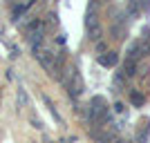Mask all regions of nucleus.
Segmentation results:
<instances>
[{
    "mask_svg": "<svg viewBox=\"0 0 150 143\" xmlns=\"http://www.w3.org/2000/svg\"><path fill=\"white\" fill-rule=\"evenodd\" d=\"M63 85L67 87V92H69V96H72V99H79V96L83 94V89H85L83 76L79 74V69L72 67V65L65 69V76H63Z\"/></svg>",
    "mask_w": 150,
    "mask_h": 143,
    "instance_id": "obj_1",
    "label": "nucleus"
},
{
    "mask_svg": "<svg viewBox=\"0 0 150 143\" xmlns=\"http://www.w3.org/2000/svg\"><path fill=\"white\" fill-rule=\"evenodd\" d=\"M85 31H88L90 40H99L101 38V20L96 11V0H90L88 11H85Z\"/></svg>",
    "mask_w": 150,
    "mask_h": 143,
    "instance_id": "obj_2",
    "label": "nucleus"
},
{
    "mask_svg": "<svg viewBox=\"0 0 150 143\" xmlns=\"http://www.w3.org/2000/svg\"><path fill=\"white\" fill-rule=\"evenodd\" d=\"M90 112H92V123H110V121H112L108 101L103 99V96H94V99L90 101Z\"/></svg>",
    "mask_w": 150,
    "mask_h": 143,
    "instance_id": "obj_3",
    "label": "nucleus"
},
{
    "mask_svg": "<svg viewBox=\"0 0 150 143\" xmlns=\"http://www.w3.org/2000/svg\"><path fill=\"white\" fill-rule=\"evenodd\" d=\"M34 51H36V58L40 61V65H43L47 72L54 74V69L58 67V65H56V56H54L52 51H40V49H34Z\"/></svg>",
    "mask_w": 150,
    "mask_h": 143,
    "instance_id": "obj_4",
    "label": "nucleus"
},
{
    "mask_svg": "<svg viewBox=\"0 0 150 143\" xmlns=\"http://www.w3.org/2000/svg\"><path fill=\"white\" fill-rule=\"evenodd\" d=\"M148 54V45L144 43V40H137V43L130 45V49H128V58H132V61H139L141 56H146Z\"/></svg>",
    "mask_w": 150,
    "mask_h": 143,
    "instance_id": "obj_5",
    "label": "nucleus"
},
{
    "mask_svg": "<svg viewBox=\"0 0 150 143\" xmlns=\"http://www.w3.org/2000/svg\"><path fill=\"white\" fill-rule=\"evenodd\" d=\"M99 63L103 67H114L117 63H119V54L117 51H108V54H101L99 56Z\"/></svg>",
    "mask_w": 150,
    "mask_h": 143,
    "instance_id": "obj_6",
    "label": "nucleus"
},
{
    "mask_svg": "<svg viewBox=\"0 0 150 143\" xmlns=\"http://www.w3.org/2000/svg\"><path fill=\"white\" fill-rule=\"evenodd\" d=\"M123 74L125 76H134L137 74V61H132V58H128L123 65Z\"/></svg>",
    "mask_w": 150,
    "mask_h": 143,
    "instance_id": "obj_7",
    "label": "nucleus"
},
{
    "mask_svg": "<svg viewBox=\"0 0 150 143\" xmlns=\"http://www.w3.org/2000/svg\"><path fill=\"white\" fill-rule=\"evenodd\" d=\"M130 101H132V105L141 107V105L146 103V96H144V94H139V92H132V94H130Z\"/></svg>",
    "mask_w": 150,
    "mask_h": 143,
    "instance_id": "obj_8",
    "label": "nucleus"
},
{
    "mask_svg": "<svg viewBox=\"0 0 150 143\" xmlns=\"http://www.w3.org/2000/svg\"><path fill=\"white\" fill-rule=\"evenodd\" d=\"M96 141H99V143H112L114 134H112V132H101V134H96Z\"/></svg>",
    "mask_w": 150,
    "mask_h": 143,
    "instance_id": "obj_9",
    "label": "nucleus"
},
{
    "mask_svg": "<svg viewBox=\"0 0 150 143\" xmlns=\"http://www.w3.org/2000/svg\"><path fill=\"white\" fill-rule=\"evenodd\" d=\"M43 99H45V103H47V107H50V112H52V116L56 118V121H61V114H58V112H56V107L52 105V101H50V99H47V96H43Z\"/></svg>",
    "mask_w": 150,
    "mask_h": 143,
    "instance_id": "obj_10",
    "label": "nucleus"
},
{
    "mask_svg": "<svg viewBox=\"0 0 150 143\" xmlns=\"http://www.w3.org/2000/svg\"><path fill=\"white\" fill-rule=\"evenodd\" d=\"M18 101H20V105H25V103H27V94H25V89H18Z\"/></svg>",
    "mask_w": 150,
    "mask_h": 143,
    "instance_id": "obj_11",
    "label": "nucleus"
},
{
    "mask_svg": "<svg viewBox=\"0 0 150 143\" xmlns=\"http://www.w3.org/2000/svg\"><path fill=\"white\" fill-rule=\"evenodd\" d=\"M141 9H146V11H148V9H150V0H141Z\"/></svg>",
    "mask_w": 150,
    "mask_h": 143,
    "instance_id": "obj_12",
    "label": "nucleus"
},
{
    "mask_svg": "<svg viewBox=\"0 0 150 143\" xmlns=\"http://www.w3.org/2000/svg\"><path fill=\"white\" fill-rule=\"evenodd\" d=\"M114 112H119V114H123V105H121V103H117V105H114Z\"/></svg>",
    "mask_w": 150,
    "mask_h": 143,
    "instance_id": "obj_13",
    "label": "nucleus"
},
{
    "mask_svg": "<svg viewBox=\"0 0 150 143\" xmlns=\"http://www.w3.org/2000/svg\"><path fill=\"white\" fill-rule=\"evenodd\" d=\"M31 123H34V128H38V130H40V128H43V123H40V121H38V118H34V121H31Z\"/></svg>",
    "mask_w": 150,
    "mask_h": 143,
    "instance_id": "obj_14",
    "label": "nucleus"
}]
</instances>
